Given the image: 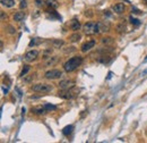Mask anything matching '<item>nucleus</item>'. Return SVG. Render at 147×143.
Here are the masks:
<instances>
[{
    "label": "nucleus",
    "instance_id": "dca6fc26",
    "mask_svg": "<svg viewBox=\"0 0 147 143\" xmlns=\"http://www.w3.org/2000/svg\"><path fill=\"white\" fill-rule=\"evenodd\" d=\"M80 39H81V35H80L79 33H74V34H72V35L69 36V41H70V42H73V43L77 42V41H79Z\"/></svg>",
    "mask_w": 147,
    "mask_h": 143
},
{
    "label": "nucleus",
    "instance_id": "f3484780",
    "mask_svg": "<svg viewBox=\"0 0 147 143\" xmlns=\"http://www.w3.org/2000/svg\"><path fill=\"white\" fill-rule=\"evenodd\" d=\"M74 131V126L73 125H68V126H66L64 130H62V133H64V135H66V136H68L69 134H72V132Z\"/></svg>",
    "mask_w": 147,
    "mask_h": 143
},
{
    "label": "nucleus",
    "instance_id": "2eb2a0df",
    "mask_svg": "<svg viewBox=\"0 0 147 143\" xmlns=\"http://www.w3.org/2000/svg\"><path fill=\"white\" fill-rule=\"evenodd\" d=\"M45 3L50 9H57L59 7V3L57 0H45Z\"/></svg>",
    "mask_w": 147,
    "mask_h": 143
},
{
    "label": "nucleus",
    "instance_id": "a211bd4d",
    "mask_svg": "<svg viewBox=\"0 0 147 143\" xmlns=\"http://www.w3.org/2000/svg\"><path fill=\"white\" fill-rule=\"evenodd\" d=\"M1 3H2V6H5V7L11 8V7L15 5V0H1Z\"/></svg>",
    "mask_w": 147,
    "mask_h": 143
},
{
    "label": "nucleus",
    "instance_id": "9d476101",
    "mask_svg": "<svg viewBox=\"0 0 147 143\" xmlns=\"http://www.w3.org/2000/svg\"><path fill=\"white\" fill-rule=\"evenodd\" d=\"M58 96L60 97V98H62V99H72L74 97V93L70 91V90H61V91H59V93H58Z\"/></svg>",
    "mask_w": 147,
    "mask_h": 143
},
{
    "label": "nucleus",
    "instance_id": "393cba45",
    "mask_svg": "<svg viewBox=\"0 0 147 143\" xmlns=\"http://www.w3.org/2000/svg\"><path fill=\"white\" fill-rule=\"evenodd\" d=\"M6 31L9 33V34H14L15 32H16V30H15V27L14 26H11V25H8L7 27H6Z\"/></svg>",
    "mask_w": 147,
    "mask_h": 143
},
{
    "label": "nucleus",
    "instance_id": "7ed1b4c3",
    "mask_svg": "<svg viewBox=\"0 0 147 143\" xmlns=\"http://www.w3.org/2000/svg\"><path fill=\"white\" fill-rule=\"evenodd\" d=\"M31 90L34 91V92H39V93L45 94V93H50L53 90V86L50 85V84H47V83H37V84L33 85L31 88Z\"/></svg>",
    "mask_w": 147,
    "mask_h": 143
},
{
    "label": "nucleus",
    "instance_id": "6e6552de",
    "mask_svg": "<svg viewBox=\"0 0 147 143\" xmlns=\"http://www.w3.org/2000/svg\"><path fill=\"white\" fill-rule=\"evenodd\" d=\"M68 27L72 30V31H78L80 28V23L77 18H73L69 23H68Z\"/></svg>",
    "mask_w": 147,
    "mask_h": 143
},
{
    "label": "nucleus",
    "instance_id": "6ab92c4d",
    "mask_svg": "<svg viewBox=\"0 0 147 143\" xmlns=\"http://www.w3.org/2000/svg\"><path fill=\"white\" fill-rule=\"evenodd\" d=\"M30 69H31V66L30 65H24L23 66V69H22V72H20V77H24L28 72H30Z\"/></svg>",
    "mask_w": 147,
    "mask_h": 143
},
{
    "label": "nucleus",
    "instance_id": "bb28decb",
    "mask_svg": "<svg viewBox=\"0 0 147 143\" xmlns=\"http://www.w3.org/2000/svg\"><path fill=\"white\" fill-rule=\"evenodd\" d=\"M37 39H32V41L30 42V47H32V45H35V44H39V43H41V41H36Z\"/></svg>",
    "mask_w": 147,
    "mask_h": 143
},
{
    "label": "nucleus",
    "instance_id": "1a4fd4ad",
    "mask_svg": "<svg viewBox=\"0 0 147 143\" xmlns=\"http://www.w3.org/2000/svg\"><path fill=\"white\" fill-rule=\"evenodd\" d=\"M58 61H59V57H58V56H54V57H51V56H50V57L45 60L44 65H45V67H52V66H54Z\"/></svg>",
    "mask_w": 147,
    "mask_h": 143
},
{
    "label": "nucleus",
    "instance_id": "f257e3e1",
    "mask_svg": "<svg viewBox=\"0 0 147 143\" xmlns=\"http://www.w3.org/2000/svg\"><path fill=\"white\" fill-rule=\"evenodd\" d=\"M83 63V57L81 56H74L73 58H69L65 65H64V69L67 73H72L75 69H77Z\"/></svg>",
    "mask_w": 147,
    "mask_h": 143
},
{
    "label": "nucleus",
    "instance_id": "aec40b11",
    "mask_svg": "<svg viewBox=\"0 0 147 143\" xmlns=\"http://www.w3.org/2000/svg\"><path fill=\"white\" fill-rule=\"evenodd\" d=\"M130 23H131L133 25H136V26H138V25H140V24H142V22H140L139 19H137V18H134L133 16L130 17Z\"/></svg>",
    "mask_w": 147,
    "mask_h": 143
},
{
    "label": "nucleus",
    "instance_id": "c85d7f7f",
    "mask_svg": "<svg viewBox=\"0 0 147 143\" xmlns=\"http://www.w3.org/2000/svg\"><path fill=\"white\" fill-rule=\"evenodd\" d=\"M19 7H20L22 9H23V8H26V7H27V1H26V0H22Z\"/></svg>",
    "mask_w": 147,
    "mask_h": 143
},
{
    "label": "nucleus",
    "instance_id": "423d86ee",
    "mask_svg": "<svg viewBox=\"0 0 147 143\" xmlns=\"http://www.w3.org/2000/svg\"><path fill=\"white\" fill-rule=\"evenodd\" d=\"M37 57H39V51H37V50H30V51H27V52L25 53L24 60L27 61V63H31V61L35 60Z\"/></svg>",
    "mask_w": 147,
    "mask_h": 143
},
{
    "label": "nucleus",
    "instance_id": "412c9836",
    "mask_svg": "<svg viewBox=\"0 0 147 143\" xmlns=\"http://www.w3.org/2000/svg\"><path fill=\"white\" fill-rule=\"evenodd\" d=\"M53 45H54V48H60V47L64 45V41L62 40H54L53 41Z\"/></svg>",
    "mask_w": 147,
    "mask_h": 143
},
{
    "label": "nucleus",
    "instance_id": "39448f33",
    "mask_svg": "<svg viewBox=\"0 0 147 143\" xmlns=\"http://www.w3.org/2000/svg\"><path fill=\"white\" fill-rule=\"evenodd\" d=\"M58 85L61 90H72L76 85V82L73 80H62V81H60V83Z\"/></svg>",
    "mask_w": 147,
    "mask_h": 143
},
{
    "label": "nucleus",
    "instance_id": "0eeeda50",
    "mask_svg": "<svg viewBox=\"0 0 147 143\" xmlns=\"http://www.w3.org/2000/svg\"><path fill=\"white\" fill-rule=\"evenodd\" d=\"M95 40H89V41H87V42H85V43H83L81 44V47H80V50L83 51V52H87L88 50H91L94 45H95Z\"/></svg>",
    "mask_w": 147,
    "mask_h": 143
},
{
    "label": "nucleus",
    "instance_id": "b1692460",
    "mask_svg": "<svg viewBox=\"0 0 147 143\" xmlns=\"http://www.w3.org/2000/svg\"><path fill=\"white\" fill-rule=\"evenodd\" d=\"M44 108H45L47 110H56V109H57V106L50 105V103H45V105H44Z\"/></svg>",
    "mask_w": 147,
    "mask_h": 143
},
{
    "label": "nucleus",
    "instance_id": "f8f14e48",
    "mask_svg": "<svg viewBox=\"0 0 147 143\" xmlns=\"http://www.w3.org/2000/svg\"><path fill=\"white\" fill-rule=\"evenodd\" d=\"M126 7L123 3H116L113 7H112V10L116 13V14H122L125 11Z\"/></svg>",
    "mask_w": 147,
    "mask_h": 143
},
{
    "label": "nucleus",
    "instance_id": "ddd939ff",
    "mask_svg": "<svg viewBox=\"0 0 147 143\" xmlns=\"http://www.w3.org/2000/svg\"><path fill=\"white\" fill-rule=\"evenodd\" d=\"M47 111V109L44 108V106H36L32 108V113L34 115H43Z\"/></svg>",
    "mask_w": 147,
    "mask_h": 143
},
{
    "label": "nucleus",
    "instance_id": "f03ea898",
    "mask_svg": "<svg viewBox=\"0 0 147 143\" xmlns=\"http://www.w3.org/2000/svg\"><path fill=\"white\" fill-rule=\"evenodd\" d=\"M83 31L85 34L87 35H92V34H97L100 33V27H98V22H86L83 25Z\"/></svg>",
    "mask_w": 147,
    "mask_h": 143
},
{
    "label": "nucleus",
    "instance_id": "20e7f679",
    "mask_svg": "<svg viewBox=\"0 0 147 143\" xmlns=\"http://www.w3.org/2000/svg\"><path fill=\"white\" fill-rule=\"evenodd\" d=\"M62 76V72L59 69H50L44 74V77L47 80H57Z\"/></svg>",
    "mask_w": 147,
    "mask_h": 143
},
{
    "label": "nucleus",
    "instance_id": "4be33fe9",
    "mask_svg": "<svg viewBox=\"0 0 147 143\" xmlns=\"http://www.w3.org/2000/svg\"><path fill=\"white\" fill-rule=\"evenodd\" d=\"M117 30H118V32H125V30H126V24L122 22V23H120L118 26H117Z\"/></svg>",
    "mask_w": 147,
    "mask_h": 143
},
{
    "label": "nucleus",
    "instance_id": "2f4dec72",
    "mask_svg": "<svg viewBox=\"0 0 147 143\" xmlns=\"http://www.w3.org/2000/svg\"><path fill=\"white\" fill-rule=\"evenodd\" d=\"M103 13H104V15H106V16H109V17L111 16V14H110V11H109V10H105V11H103Z\"/></svg>",
    "mask_w": 147,
    "mask_h": 143
},
{
    "label": "nucleus",
    "instance_id": "4468645a",
    "mask_svg": "<svg viewBox=\"0 0 147 143\" xmlns=\"http://www.w3.org/2000/svg\"><path fill=\"white\" fill-rule=\"evenodd\" d=\"M25 13L24 11H17V13H15V15H14V20L15 22H22L24 18H25Z\"/></svg>",
    "mask_w": 147,
    "mask_h": 143
},
{
    "label": "nucleus",
    "instance_id": "cd10ccee",
    "mask_svg": "<svg viewBox=\"0 0 147 143\" xmlns=\"http://www.w3.org/2000/svg\"><path fill=\"white\" fill-rule=\"evenodd\" d=\"M32 80H33V75H30V76H27V77L24 76V82H25V83H30Z\"/></svg>",
    "mask_w": 147,
    "mask_h": 143
},
{
    "label": "nucleus",
    "instance_id": "5701e85b",
    "mask_svg": "<svg viewBox=\"0 0 147 143\" xmlns=\"http://www.w3.org/2000/svg\"><path fill=\"white\" fill-rule=\"evenodd\" d=\"M102 43H103V44H111V43H112V38H110V36L103 38V39H102Z\"/></svg>",
    "mask_w": 147,
    "mask_h": 143
},
{
    "label": "nucleus",
    "instance_id": "a878e982",
    "mask_svg": "<svg viewBox=\"0 0 147 143\" xmlns=\"http://www.w3.org/2000/svg\"><path fill=\"white\" fill-rule=\"evenodd\" d=\"M75 51H76L75 47H69V48H66V50H64L65 53H70V52H75Z\"/></svg>",
    "mask_w": 147,
    "mask_h": 143
},
{
    "label": "nucleus",
    "instance_id": "9b49d317",
    "mask_svg": "<svg viewBox=\"0 0 147 143\" xmlns=\"http://www.w3.org/2000/svg\"><path fill=\"white\" fill-rule=\"evenodd\" d=\"M100 32H109L111 28V24L109 22H98Z\"/></svg>",
    "mask_w": 147,
    "mask_h": 143
},
{
    "label": "nucleus",
    "instance_id": "7c9ffc66",
    "mask_svg": "<svg viewBox=\"0 0 147 143\" xmlns=\"http://www.w3.org/2000/svg\"><path fill=\"white\" fill-rule=\"evenodd\" d=\"M5 17H7V16L5 15V11H1V20H3V19H5Z\"/></svg>",
    "mask_w": 147,
    "mask_h": 143
},
{
    "label": "nucleus",
    "instance_id": "c756f323",
    "mask_svg": "<svg viewBox=\"0 0 147 143\" xmlns=\"http://www.w3.org/2000/svg\"><path fill=\"white\" fill-rule=\"evenodd\" d=\"M35 1V5L37 6V7H40L41 5H42V0H34Z\"/></svg>",
    "mask_w": 147,
    "mask_h": 143
}]
</instances>
